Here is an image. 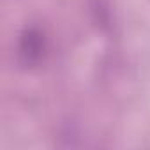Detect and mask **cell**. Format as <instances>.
Instances as JSON below:
<instances>
[{"label": "cell", "instance_id": "6da1fadb", "mask_svg": "<svg viewBox=\"0 0 150 150\" xmlns=\"http://www.w3.org/2000/svg\"><path fill=\"white\" fill-rule=\"evenodd\" d=\"M44 51L42 34L35 28H27L20 39V58L25 65H34L41 60Z\"/></svg>", "mask_w": 150, "mask_h": 150}]
</instances>
